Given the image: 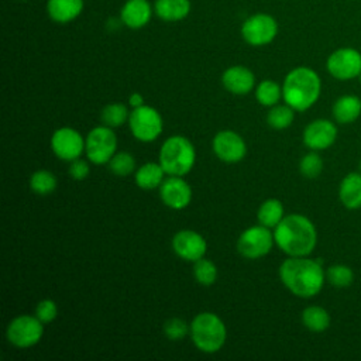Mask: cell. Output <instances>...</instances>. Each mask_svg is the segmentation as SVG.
Segmentation results:
<instances>
[{
  "label": "cell",
  "mask_w": 361,
  "mask_h": 361,
  "mask_svg": "<svg viewBox=\"0 0 361 361\" xmlns=\"http://www.w3.org/2000/svg\"><path fill=\"white\" fill-rule=\"evenodd\" d=\"M302 323L307 330L322 333L330 326V314L322 306H307L302 312Z\"/></svg>",
  "instance_id": "obj_24"
},
{
  "label": "cell",
  "mask_w": 361,
  "mask_h": 361,
  "mask_svg": "<svg viewBox=\"0 0 361 361\" xmlns=\"http://www.w3.org/2000/svg\"><path fill=\"white\" fill-rule=\"evenodd\" d=\"M338 197L347 209L361 207V172H350L341 179Z\"/></svg>",
  "instance_id": "obj_19"
},
{
  "label": "cell",
  "mask_w": 361,
  "mask_h": 361,
  "mask_svg": "<svg viewBox=\"0 0 361 361\" xmlns=\"http://www.w3.org/2000/svg\"><path fill=\"white\" fill-rule=\"evenodd\" d=\"M190 337L196 348L203 353H217L226 343L227 329L223 320L212 312L196 314L190 323Z\"/></svg>",
  "instance_id": "obj_5"
},
{
  "label": "cell",
  "mask_w": 361,
  "mask_h": 361,
  "mask_svg": "<svg viewBox=\"0 0 361 361\" xmlns=\"http://www.w3.org/2000/svg\"><path fill=\"white\" fill-rule=\"evenodd\" d=\"M152 7L148 0H127L120 11V18L128 28L137 30L151 20Z\"/></svg>",
  "instance_id": "obj_18"
},
{
  "label": "cell",
  "mask_w": 361,
  "mask_h": 361,
  "mask_svg": "<svg viewBox=\"0 0 361 361\" xmlns=\"http://www.w3.org/2000/svg\"><path fill=\"white\" fill-rule=\"evenodd\" d=\"M172 248L175 254L185 259L195 262L204 257L207 243L202 234L195 230H180L172 238Z\"/></svg>",
  "instance_id": "obj_15"
},
{
  "label": "cell",
  "mask_w": 361,
  "mask_h": 361,
  "mask_svg": "<svg viewBox=\"0 0 361 361\" xmlns=\"http://www.w3.org/2000/svg\"><path fill=\"white\" fill-rule=\"evenodd\" d=\"M360 172H361V161H360Z\"/></svg>",
  "instance_id": "obj_39"
},
{
  "label": "cell",
  "mask_w": 361,
  "mask_h": 361,
  "mask_svg": "<svg viewBox=\"0 0 361 361\" xmlns=\"http://www.w3.org/2000/svg\"><path fill=\"white\" fill-rule=\"evenodd\" d=\"M28 185L34 193L45 196V195L52 193L56 189L58 180H56V176L51 171L38 169L30 176Z\"/></svg>",
  "instance_id": "obj_26"
},
{
  "label": "cell",
  "mask_w": 361,
  "mask_h": 361,
  "mask_svg": "<svg viewBox=\"0 0 361 361\" xmlns=\"http://www.w3.org/2000/svg\"><path fill=\"white\" fill-rule=\"evenodd\" d=\"M361 114V99L354 94L340 96L333 104V117L340 124H350Z\"/></svg>",
  "instance_id": "obj_21"
},
{
  "label": "cell",
  "mask_w": 361,
  "mask_h": 361,
  "mask_svg": "<svg viewBox=\"0 0 361 361\" xmlns=\"http://www.w3.org/2000/svg\"><path fill=\"white\" fill-rule=\"evenodd\" d=\"M279 278L285 288L299 298L316 296L326 281L322 261L306 257H289L279 267Z\"/></svg>",
  "instance_id": "obj_1"
},
{
  "label": "cell",
  "mask_w": 361,
  "mask_h": 361,
  "mask_svg": "<svg viewBox=\"0 0 361 361\" xmlns=\"http://www.w3.org/2000/svg\"><path fill=\"white\" fill-rule=\"evenodd\" d=\"M283 206L281 203L279 199H267L265 202H262V204L259 206L258 212H257V219L259 221V224L269 227V228H275L276 224L283 219Z\"/></svg>",
  "instance_id": "obj_25"
},
{
  "label": "cell",
  "mask_w": 361,
  "mask_h": 361,
  "mask_svg": "<svg viewBox=\"0 0 361 361\" xmlns=\"http://www.w3.org/2000/svg\"><path fill=\"white\" fill-rule=\"evenodd\" d=\"M58 314V306L52 299H42L38 302L35 307V316L44 323H51L56 319Z\"/></svg>",
  "instance_id": "obj_35"
},
{
  "label": "cell",
  "mask_w": 361,
  "mask_h": 361,
  "mask_svg": "<svg viewBox=\"0 0 361 361\" xmlns=\"http://www.w3.org/2000/svg\"><path fill=\"white\" fill-rule=\"evenodd\" d=\"M155 14L164 21H180L190 13L189 0H157L154 4Z\"/></svg>",
  "instance_id": "obj_22"
},
{
  "label": "cell",
  "mask_w": 361,
  "mask_h": 361,
  "mask_svg": "<svg viewBox=\"0 0 361 361\" xmlns=\"http://www.w3.org/2000/svg\"><path fill=\"white\" fill-rule=\"evenodd\" d=\"M196 161V151L190 140L183 135H171L159 149L158 162L166 175L185 176L189 173Z\"/></svg>",
  "instance_id": "obj_4"
},
{
  "label": "cell",
  "mask_w": 361,
  "mask_h": 361,
  "mask_svg": "<svg viewBox=\"0 0 361 361\" xmlns=\"http://www.w3.org/2000/svg\"><path fill=\"white\" fill-rule=\"evenodd\" d=\"M275 244L289 257L309 255L317 243V231L314 224L303 214L292 213L274 228Z\"/></svg>",
  "instance_id": "obj_2"
},
{
  "label": "cell",
  "mask_w": 361,
  "mask_h": 361,
  "mask_svg": "<svg viewBox=\"0 0 361 361\" xmlns=\"http://www.w3.org/2000/svg\"><path fill=\"white\" fill-rule=\"evenodd\" d=\"M337 127L326 118L313 120L303 130V142L312 151H323L334 144Z\"/></svg>",
  "instance_id": "obj_16"
},
{
  "label": "cell",
  "mask_w": 361,
  "mask_h": 361,
  "mask_svg": "<svg viewBox=\"0 0 361 361\" xmlns=\"http://www.w3.org/2000/svg\"><path fill=\"white\" fill-rule=\"evenodd\" d=\"M83 10V0H48L47 11L49 17L61 24L73 21Z\"/></svg>",
  "instance_id": "obj_20"
},
{
  "label": "cell",
  "mask_w": 361,
  "mask_h": 361,
  "mask_svg": "<svg viewBox=\"0 0 361 361\" xmlns=\"http://www.w3.org/2000/svg\"><path fill=\"white\" fill-rule=\"evenodd\" d=\"M295 118V110L289 104H275L267 114V123L275 130L288 128Z\"/></svg>",
  "instance_id": "obj_28"
},
{
  "label": "cell",
  "mask_w": 361,
  "mask_h": 361,
  "mask_svg": "<svg viewBox=\"0 0 361 361\" xmlns=\"http://www.w3.org/2000/svg\"><path fill=\"white\" fill-rule=\"evenodd\" d=\"M159 196L165 206L173 210H182L192 200V188L182 176L169 175L159 186Z\"/></svg>",
  "instance_id": "obj_14"
},
{
  "label": "cell",
  "mask_w": 361,
  "mask_h": 361,
  "mask_svg": "<svg viewBox=\"0 0 361 361\" xmlns=\"http://www.w3.org/2000/svg\"><path fill=\"white\" fill-rule=\"evenodd\" d=\"M109 169L117 176H127L135 169V159L130 152H116L109 161Z\"/></svg>",
  "instance_id": "obj_32"
},
{
  "label": "cell",
  "mask_w": 361,
  "mask_h": 361,
  "mask_svg": "<svg viewBox=\"0 0 361 361\" xmlns=\"http://www.w3.org/2000/svg\"><path fill=\"white\" fill-rule=\"evenodd\" d=\"M117 149V137L111 127L99 126L90 130L85 138V154L94 165L109 164Z\"/></svg>",
  "instance_id": "obj_6"
},
{
  "label": "cell",
  "mask_w": 361,
  "mask_h": 361,
  "mask_svg": "<svg viewBox=\"0 0 361 361\" xmlns=\"http://www.w3.org/2000/svg\"><path fill=\"white\" fill-rule=\"evenodd\" d=\"M326 279L330 285L336 288H347L354 281V272L350 267L344 264H336L327 268Z\"/></svg>",
  "instance_id": "obj_31"
},
{
  "label": "cell",
  "mask_w": 361,
  "mask_h": 361,
  "mask_svg": "<svg viewBox=\"0 0 361 361\" xmlns=\"http://www.w3.org/2000/svg\"><path fill=\"white\" fill-rule=\"evenodd\" d=\"M216 157L227 164L240 162L247 154V145L243 137L233 130L219 131L212 142Z\"/></svg>",
  "instance_id": "obj_13"
},
{
  "label": "cell",
  "mask_w": 361,
  "mask_h": 361,
  "mask_svg": "<svg viewBox=\"0 0 361 361\" xmlns=\"http://www.w3.org/2000/svg\"><path fill=\"white\" fill-rule=\"evenodd\" d=\"M51 149L62 161L80 158L85 151V140L80 133L72 127H61L51 137Z\"/></svg>",
  "instance_id": "obj_12"
},
{
  "label": "cell",
  "mask_w": 361,
  "mask_h": 361,
  "mask_svg": "<svg viewBox=\"0 0 361 361\" xmlns=\"http://www.w3.org/2000/svg\"><path fill=\"white\" fill-rule=\"evenodd\" d=\"M299 171L303 176L313 179L317 178L323 171V159L317 154V151H312L302 157L299 162Z\"/></svg>",
  "instance_id": "obj_33"
},
{
  "label": "cell",
  "mask_w": 361,
  "mask_h": 361,
  "mask_svg": "<svg viewBox=\"0 0 361 361\" xmlns=\"http://www.w3.org/2000/svg\"><path fill=\"white\" fill-rule=\"evenodd\" d=\"M193 275L197 283L210 286L217 279V267L207 258H200L193 262Z\"/></svg>",
  "instance_id": "obj_30"
},
{
  "label": "cell",
  "mask_w": 361,
  "mask_h": 361,
  "mask_svg": "<svg viewBox=\"0 0 361 361\" xmlns=\"http://www.w3.org/2000/svg\"><path fill=\"white\" fill-rule=\"evenodd\" d=\"M128 126L131 134L142 142L157 140L164 130V121L159 111L147 104L133 109L128 116Z\"/></svg>",
  "instance_id": "obj_8"
},
{
  "label": "cell",
  "mask_w": 361,
  "mask_h": 361,
  "mask_svg": "<svg viewBox=\"0 0 361 361\" xmlns=\"http://www.w3.org/2000/svg\"><path fill=\"white\" fill-rule=\"evenodd\" d=\"M358 80H360V83H361V72H360V75H358Z\"/></svg>",
  "instance_id": "obj_38"
},
{
  "label": "cell",
  "mask_w": 361,
  "mask_h": 361,
  "mask_svg": "<svg viewBox=\"0 0 361 361\" xmlns=\"http://www.w3.org/2000/svg\"><path fill=\"white\" fill-rule=\"evenodd\" d=\"M326 68L337 80H350L358 78L361 72V52L351 47L338 48L329 55Z\"/></svg>",
  "instance_id": "obj_11"
},
{
  "label": "cell",
  "mask_w": 361,
  "mask_h": 361,
  "mask_svg": "<svg viewBox=\"0 0 361 361\" xmlns=\"http://www.w3.org/2000/svg\"><path fill=\"white\" fill-rule=\"evenodd\" d=\"M165 171L159 162H147L135 171V183L140 189L152 190L164 182Z\"/></svg>",
  "instance_id": "obj_23"
},
{
  "label": "cell",
  "mask_w": 361,
  "mask_h": 361,
  "mask_svg": "<svg viewBox=\"0 0 361 361\" xmlns=\"http://www.w3.org/2000/svg\"><path fill=\"white\" fill-rule=\"evenodd\" d=\"M128 110L123 103H110L103 107L100 111V118L104 126L116 128L124 124L126 120H128Z\"/></svg>",
  "instance_id": "obj_29"
},
{
  "label": "cell",
  "mask_w": 361,
  "mask_h": 361,
  "mask_svg": "<svg viewBox=\"0 0 361 361\" xmlns=\"http://www.w3.org/2000/svg\"><path fill=\"white\" fill-rule=\"evenodd\" d=\"M189 330H190V326H188L185 320L179 317L169 319L164 326V333L169 340H182Z\"/></svg>",
  "instance_id": "obj_34"
},
{
  "label": "cell",
  "mask_w": 361,
  "mask_h": 361,
  "mask_svg": "<svg viewBox=\"0 0 361 361\" xmlns=\"http://www.w3.org/2000/svg\"><path fill=\"white\" fill-rule=\"evenodd\" d=\"M128 103H130V106H131L133 109L140 107V106H142V104H144V97H142V94H141V93L134 92V93H131V94H130V97H128Z\"/></svg>",
  "instance_id": "obj_37"
},
{
  "label": "cell",
  "mask_w": 361,
  "mask_h": 361,
  "mask_svg": "<svg viewBox=\"0 0 361 361\" xmlns=\"http://www.w3.org/2000/svg\"><path fill=\"white\" fill-rule=\"evenodd\" d=\"M281 97H282V87L271 79H265L259 82L255 87V99L262 106L272 107L278 104Z\"/></svg>",
  "instance_id": "obj_27"
},
{
  "label": "cell",
  "mask_w": 361,
  "mask_h": 361,
  "mask_svg": "<svg viewBox=\"0 0 361 361\" xmlns=\"http://www.w3.org/2000/svg\"><path fill=\"white\" fill-rule=\"evenodd\" d=\"M221 83L230 93L241 96L252 90L255 85V76L248 68L243 65H234L223 72Z\"/></svg>",
  "instance_id": "obj_17"
},
{
  "label": "cell",
  "mask_w": 361,
  "mask_h": 361,
  "mask_svg": "<svg viewBox=\"0 0 361 361\" xmlns=\"http://www.w3.org/2000/svg\"><path fill=\"white\" fill-rule=\"evenodd\" d=\"M278 34L276 20L265 13L248 17L241 25V35L252 47H262L274 41Z\"/></svg>",
  "instance_id": "obj_10"
},
{
  "label": "cell",
  "mask_w": 361,
  "mask_h": 361,
  "mask_svg": "<svg viewBox=\"0 0 361 361\" xmlns=\"http://www.w3.org/2000/svg\"><path fill=\"white\" fill-rule=\"evenodd\" d=\"M274 231L262 224L245 228L237 240V251L247 259L265 257L274 245Z\"/></svg>",
  "instance_id": "obj_9"
},
{
  "label": "cell",
  "mask_w": 361,
  "mask_h": 361,
  "mask_svg": "<svg viewBox=\"0 0 361 361\" xmlns=\"http://www.w3.org/2000/svg\"><path fill=\"white\" fill-rule=\"evenodd\" d=\"M89 173H90V168H89L87 161L80 159V158H76V159L71 161L69 175L75 180H83V179H86L89 176Z\"/></svg>",
  "instance_id": "obj_36"
},
{
  "label": "cell",
  "mask_w": 361,
  "mask_h": 361,
  "mask_svg": "<svg viewBox=\"0 0 361 361\" xmlns=\"http://www.w3.org/2000/svg\"><path fill=\"white\" fill-rule=\"evenodd\" d=\"M322 80L316 71L307 66L293 68L283 80L282 99L295 111L310 109L319 99Z\"/></svg>",
  "instance_id": "obj_3"
},
{
  "label": "cell",
  "mask_w": 361,
  "mask_h": 361,
  "mask_svg": "<svg viewBox=\"0 0 361 361\" xmlns=\"http://www.w3.org/2000/svg\"><path fill=\"white\" fill-rule=\"evenodd\" d=\"M23 1H24V0H23Z\"/></svg>",
  "instance_id": "obj_40"
},
{
  "label": "cell",
  "mask_w": 361,
  "mask_h": 361,
  "mask_svg": "<svg viewBox=\"0 0 361 361\" xmlns=\"http://www.w3.org/2000/svg\"><path fill=\"white\" fill-rule=\"evenodd\" d=\"M44 336V323L31 314H20L14 317L6 330L10 344L17 348H30L39 343Z\"/></svg>",
  "instance_id": "obj_7"
}]
</instances>
